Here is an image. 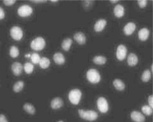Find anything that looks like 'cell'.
Listing matches in <instances>:
<instances>
[{"mask_svg":"<svg viewBox=\"0 0 153 122\" xmlns=\"http://www.w3.org/2000/svg\"><path fill=\"white\" fill-rule=\"evenodd\" d=\"M78 112L82 118L90 121L96 120L98 116L97 113L93 110L85 111L83 110L79 109Z\"/></svg>","mask_w":153,"mask_h":122,"instance_id":"6da1fadb","label":"cell"},{"mask_svg":"<svg viewBox=\"0 0 153 122\" xmlns=\"http://www.w3.org/2000/svg\"><path fill=\"white\" fill-rule=\"evenodd\" d=\"M46 42L42 37H37L32 41L30 46L31 48L36 51H41L45 48Z\"/></svg>","mask_w":153,"mask_h":122,"instance_id":"7a4b0ae2","label":"cell"},{"mask_svg":"<svg viewBox=\"0 0 153 122\" xmlns=\"http://www.w3.org/2000/svg\"><path fill=\"white\" fill-rule=\"evenodd\" d=\"M87 75L88 80L92 83H98L100 80V74L96 69H91L89 70L87 72Z\"/></svg>","mask_w":153,"mask_h":122,"instance_id":"3957f363","label":"cell"},{"mask_svg":"<svg viewBox=\"0 0 153 122\" xmlns=\"http://www.w3.org/2000/svg\"><path fill=\"white\" fill-rule=\"evenodd\" d=\"M82 95V92L80 90L73 89L70 92L69 99L72 103L74 105H77L80 101Z\"/></svg>","mask_w":153,"mask_h":122,"instance_id":"277c9868","label":"cell"},{"mask_svg":"<svg viewBox=\"0 0 153 122\" xmlns=\"http://www.w3.org/2000/svg\"><path fill=\"white\" fill-rule=\"evenodd\" d=\"M97 104L100 111L102 113H105L109 110V104L106 99L103 97L98 98Z\"/></svg>","mask_w":153,"mask_h":122,"instance_id":"5b68a950","label":"cell"},{"mask_svg":"<svg viewBox=\"0 0 153 122\" xmlns=\"http://www.w3.org/2000/svg\"><path fill=\"white\" fill-rule=\"evenodd\" d=\"M11 36L14 40L19 41L21 39L23 36V32L21 29L18 26H14L10 30Z\"/></svg>","mask_w":153,"mask_h":122,"instance_id":"8992f818","label":"cell"},{"mask_svg":"<svg viewBox=\"0 0 153 122\" xmlns=\"http://www.w3.org/2000/svg\"><path fill=\"white\" fill-rule=\"evenodd\" d=\"M33 12V10L30 6L25 5L22 6L18 9V13L21 17H25L29 16Z\"/></svg>","mask_w":153,"mask_h":122,"instance_id":"52a82bcc","label":"cell"},{"mask_svg":"<svg viewBox=\"0 0 153 122\" xmlns=\"http://www.w3.org/2000/svg\"><path fill=\"white\" fill-rule=\"evenodd\" d=\"M127 53V49L123 45H119L117 48L116 56L119 60L122 61L125 59Z\"/></svg>","mask_w":153,"mask_h":122,"instance_id":"ba28073f","label":"cell"},{"mask_svg":"<svg viewBox=\"0 0 153 122\" xmlns=\"http://www.w3.org/2000/svg\"><path fill=\"white\" fill-rule=\"evenodd\" d=\"M131 116L132 120L135 122H144L145 120L144 115L137 111L132 112L131 113Z\"/></svg>","mask_w":153,"mask_h":122,"instance_id":"9c48e42d","label":"cell"},{"mask_svg":"<svg viewBox=\"0 0 153 122\" xmlns=\"http://www.w3.org/2000/svg\"><path fill=\"white\" fill-rule=\"evenodd\" d=\"M136 28L134 23L129 22L124 27V32L127 36L131 35L135 30Z\"/></svg>","mask_w":153,"mask_h":122,"instance_id":"30bf717a","label":"cell"},{"mask_svg":"<svg viewBox=\"0 0 153 122\" xmlns=\"http://www.w3.org/2000/svg\"><path fill=\"white\" fill-rule=\"evenodd\" d=\"M11 69L14 74L16 76H19L22 73L23 67L20 63L15 62L12 64Z\"/></svg>","mask_w":153,"mask_h":122,"instance_id":"8fae6325","label":"cell"},{"mask_svg":"<svg viewBox=\"0 0 153 122\" xmlns=\"http://www.w3.org/2000/svg\"><path fill=\"white\" fill-rule=\"evenodd\" d=\"M107 24L106 20L100 19L96 22L94 25V29L96 32H100L102 31Z\"/></svg>","mask_w":153,"mask_h":122,"instance_id":"7c38bea8","label":"cell"},{"mask_svg":"<svg viewBox=\"0 0 153 122\" xmlns=\"http://www.w3.org/2000/svg\"><path fill=\"white\" fill-rule=\"evenodd\" d=\"M73 37L76 41L79 44L83 45L86 42V37L82 32H79L76 33Z\"/></svg>","mask_w":153,"mask_h":122,"instance_id":"4fadbf2b","label":"cell"},{"mask_svg":"<svg viewBox=\"0 0 153 122\" xmlns=\"http://www.w3.org/2000/svg\"><path fill=\"white\" fill-rule=\"evenodd\" d=\"M139 39L142 41H145L148 39L150 35V31L148 29L144 28L141 29L138 33Z\"/></svg>","mask_w":153,"mask_h":122,"instance_id":"5bb4252c","label":"cell"},{"mask_svg":"<svg viewBox=\"0 0 153 122\" xmlns=\"http://www.w3.org/2000/svg\"><path fill=\"white\" fill-rule=\"evenodd\" d=\"M64 102L62 99L56 97L54 99L51 103V106L53 109H57L63 106Z\"/></svg>","mask_w":153,"mask_h":122,"instance_id":"9a60e30c","label":"cell"},{"mask_svg":"<svg viewBox=\"0 0 153 122\" xmlns=\"http://www.w3.org/2000/svg\"><path fill=\"white\" fill-rule=\"evenodd\" d=\"M53 60L56 63L59 65L63 64L65 61L64 56L60 53L55 54L53 56Z\"/></svg>","mask_w":153,"mask_h":122,"instance_id":"2e32d148","label":"cell"},{"mask_svg":"<svg viewBox=\"0 0 153 122\" xmlns=\"http://www.w3.org/2000/svg\"><path fill=\"white\" fill-rule=\"evenodd\" d=\"M138 62V59L136 55L133 53L129 54L127 58V62L129 66H134L137 64Z\"/></svg>","mask_w":153,"mask_h":122,"instance_id":"e0dca14e","label":"cell"},{"mask_svg":"<svg viewBox=\"0 0 153 122\" xmlns=\"http://www.w3.org/2000/svg\"><path fill=\"white\" fill-rule=\"evenodd\" d=\"M115 16L118 18L122 17L124 14V9L123 6L120 4L116 5L114 9Z\"/></svg>","mask_w":153,"mask_h":122,"instance_id":"ac0fdd59","label":"cell"},{"mask_svg":"<svg viewBox=\"0 0 153 122\" xmlns=\"http://www.w3.org/2000/svg\"><path fill=\"white\" fill-rule=\"evenodd\" d=\"M72 42V40L70 38H67L65 39L62 44V48L65 51H69L71 48Z\"/></svg>","mask_w":153,"mask_h":122,"instance_id":"d6986e66","label":"cell"},{"mask_svg":"<svg viewBox=\"0 0 153 122\" xmlns=\"http://www.w3.org/2000/svg\"><path fill=\"white\" fill-rule=\"evenodd\" d=\"M113 85L116 89L119 90H123L125 88V85L123 81L118 79H116L113 81Z\"/></svg>","mask_w":153,"mask_h":122,"instance_id":"ffe728a7","label":"cell"},{"mask_svg":"<svg viewBox=\"0 0 153 122\" xmlns=\"http://www.w3.org/2000/svg\"><path fill=\"white\" fill-rule=\"evenodd\" d=\"M93 62L96 64L103 65L106 63L107 59L105 57L98 56L94 57L93 59Z\"/></svg>","mask_w":153,"mask_h":122,"instance_id":"44dd1931","label":"cell"},{"mask_svg":"<svg viewBox=\"0 0 153 122\" xmlns=\"http://www.w3.org/2000/svg\"><path fill=\"white\" fill-rule=\"evenodd\" d=\"M39 63V66L42 68L46 69L49 67L50 64V62L48 58L43 57L41 59Z\"/></svg>","mask_w":153,"mask_h":122,"instance_id":"7402d4cb","label":"cell"},{"mask_svg":"<svg viewBox=\"0 0 153 122\" xmlns=\"http://www.w3.org/2000/svg\"><path fill=\"white\" fill-rule=\"evenodd\" d=\"M24 108L28 113L33 114L35 113V107L30 103H26L24 106Z\"/></svg>","mask_w":153,"mask_h":122,"instance_id":"603a6c76","label":"cell"},{"mask_svg":"<svg viewBox=\"0 0 153 122\" xmlns=\"http://www.w3.org/2000/svg\"><path fill=\"white\" fill-rule=\"evenodd\" d=\"M23 81H19L17 82L13 86V90L14 92H20L23 88L24 86Z\"/></svg>","mask_w":153,"mask_h":122,"instance_id":"cb8c5ba5","label":"cell"},{"mask_svg":"<svg viewBox=\"0 0 153 122\" xmlns=\"http://www.w3.org/2000/svg\"><path fill=\"white\" fill-rule=\"evenodd\" d=\"M19 50L15 46H11L10 50V54L11 57L16 58L19 56Z\"/></svg>","mask_w":153,"mask_h":122,"instance_id":"d4e9b609","label":"cell"},{"mask_svg":"<svg viewBox=\"0 0 153 122\" xmlns=\"http://www.w3.org/2000/svg\"><path fill=\"white\" fill-rule=\"evenodd\" d=\"M151 76V74L150 71L149 70H146L143 72L141 79L144 82H148L150 79Z\"/></svg>","mask_w":153,"mask_h":122,"instance_id":"484cf974","label":"cell"},{"mask_svg":"<svg viewBox=\"0 0 153 122\" xmlns=\"http://www.w3.org/2000/svg\"><path fill=\"white\" fill-rule=\"evenodd\" d=\"M34 66L30 63L27 62L25 63L24 69L25 72L28 74H30L33 71Z\"/></svg>","mask_w":153,"mask_h":122,"instance_id":"4316f807","label":"cell"},{"mask_svg":"<svg viewBox=\"0 0 153 122\" xmlns=\"http://www.w3.org/2000/svg\"><path fill=\"white\" fill-rule=\"evenodd\" d=\"M152 108L150 106L145 105L141 108L143 112L147 115H150L152 113Z\"/></svg>","mask_w":153,"mask_h":122,"instance_id":"83f0119b","label":"cell"},{"mask_svg":"<svg viewBox=\"0 0 153 122\" xmlns=\"http://www.w3.org/2000/svg\"><path fill=\"white\" fill-rule=\"evenodd\" d=\"M31 59L32 62L33 63L36 64L39 63L41 59V58L38 54L34 53L31 56Z\"/></svg>","mask_w":153,"mask_h":122,"instance_id":"f1b7e54d","label":"cell"},{"mask_svg":"<svg viewBox=\"0 0 153 122\" xmlns=\"http://www.w3.org/2000/svg\"><path fill=\"white\" fill-rule=\"evenodd\" d=\"M138 3L139 6L141 8H144L146 7L147 1L145 0L138 1Z\"/></svg>","mask_w":153,"mask_h":122,"instance_id":"f546056e","label":"cell"},{"mask_svg":"<svg viewBox=\"0 0 153 122\" xmlns=\"http://www.w3.org/2000/svg\"><path fill=\"white\" fill-rule=\"evenodd\" d=\"M16 2L15 1H4L3 3L5 5L10 6L13 5Z\"/></svg>","mask_w":153,"mask_h":122,"instance_id":"4dcf8cb0","label":"cell"},{"mask_svg":"<svg viewBox=\"0 0 153 122\" xmlns=\"http://www.w3.org/2000/svg\"><path fill=\"white\" fill-rule=\"evenodd\" d=\"M148 102L149 106L152 108L153 107V97L152 95L149 96L148 98Z\"/></svg>","mask_w":153,"mask_h":122,"instance_id":"1f68e13d","label":"cell"},{"mask_svg":"<svg viewBox=\"0 0 153 122\" xmlns=\"http://www.w3.org/2000/svg\"><path fill=\"white\" fill-rule=\"evenodd\" d=\"M0 122H8L6 117L3 114H0Z\"/></svg>","mask_w":153,"mask_h":122,"instance_id":"d6a6232c","label":"cell"},{"mask_svg":"<svg viewBox=\"0 0 153 122\" xmlns=\"http://www.w3.org/2000/svg\"><path fill=\"white\" fill-rule=\"evenodd\" d=\"M5 13L3 9L0 7V20L3 19L5 17Z\"/></svg>","mask_w":153,"mask_h":122,"instance_id":"836d02e7","label":"cell"},{"mask_svg":"<svg viewBox=\"0 0 153 122\" xmlns=\"http://www.w3.org/2000/svg\"><path fill=\"white\" fill-rule=\"evenodd\" d=\"M33 3H45L47 2L46 1H31Z\"/></svg>","mask_w":153,"mask_h":122,"instance_id":"e575fe53","label":"cell"},{"mask_svg":"<svg viewBox=\"0 0 153 122\" xmlns=\"http://www.w3.org/2000/svg\"><path fill=\"white\" fill-rule=\"evenodd\" d=\"M118 1H111L110 2L112 3H116Z\"/></svg>","mask_w":153,"mask_h":122,"instance_id":"d590c367","label":"cell"},{"mask_svg":"<svg viewBox=\"0 0 153 122\" xmlns=\"http://www.w3.org/2000/svg\"><path fill=\"white\" fill-rule=\"evenodd\" d=\"M31 55L30 54H26L25 55V57H31Z\"/></svg>","mask_w":153,"mask_h":122,"instance_id":"8d00e7d4","label":"cell"},{"mask_svg":"<svg viewBox=\"0 0 153 122\" xmlns=\"http://www.w3.org/2000/svg\"><path fill=\"white\" fill-rule=\"evenodd\" d=\"M51 1L53 3H55V2H57L58 1Z\"/></svg>","mask_w":153,"mask_h":122,"instance_id":"74e56055","label":"cell"},{"mask_svg":"<svg viewBox=\"0 0 153 122\" xmlns=\"http://www.w3.org/2000/svg\"><path fill=\"white\" fill-rule=\"evenodd\" d=\"M151 70H152V72H153V64H152L151 66Z\"/></svg>","mask_w":153,"mask_h":122,"instance_id":"f35d334b","label":"cell"},{"mask_svg":"<svg viewBox=\"0 0 153 122\" xmlns=\"http://www.w3.org/2000/svg\"><path fill=\"white\" fill-rule=\"evenodd\" d=\"M58 122H64L63 121H60Z\"/></svg>","mask_w":153,"mask_h":122,"instance_id":"ab89813d","label":"cell"}]
</instances>
